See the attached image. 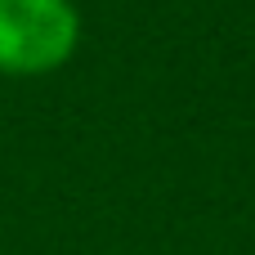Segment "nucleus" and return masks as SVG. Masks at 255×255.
<instances>
[{
  "label": "nucleus",
  "instance_id": "f257e3e1",
  "mask_svg": "<svg viewBox=\"0 0 255 255\" xmlns=\"http://www.w3.org/2000/svg\"><path fill=\"white\" fill-rule=\"evenodd\" d=\"M81 49V9L72 0H0V76H49Z\"/></svg>",
  "mask_w": 255,
  "mask_h": 255
}]
</instances>
